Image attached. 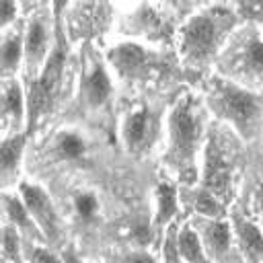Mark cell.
I'll return each instance as SVG.
<instances>
[{
    "instance_id": "7402d4cb",
    "label": "cell",
    "mask_w": 263,
    "mask_h": 263,
    "mask_svg": "<svg viewBox=\"0 0 263 263\" xmlns=\"http://www.w3.org/2000/svg\"><path fill=\"white\" fill-rule=\"evenodd\" d=\"M74 205H76V212H78L82 218H90V216L97 212L99 201H97V197H95L92 193H80V195H76Z\"/></svg>"
},
{
    "instance_id": "d6986e66",
    "label": "cell",
    "mask_w": 263,
    "mask_h": 263,
    "mask_svg": "<svg viewBox=\"0 0 263 263\" xmlns=\"http://www.w3.org/2000/svg\"><path fill=\"white\" fill-rule=\"evenodd\" d=\"M84 148H86L84 140L74 132H62L53 142V150L58 152L60 158H70V160L78 158L84 154Z\"/></svg>"
},
{
    "instance_id": "603a6c76",
    "label": "cell",
    "mask_w": 263,
    "mask_h": 263,
    "mask_svg": "<svg viewBox=\"0 0 263 263\" xmlns=\"http://www.w3.org/2000/svg\"><path fill=\"white\" fill-rule=\"evenodd\" d=\"M25 257L29 263H62L53 253L41 249V247H27Z\"/></svg>"
},
{
    "instance_id": "ac0fdd59",
    "label": "cell",
    "mask_w": 263,
    "mask_h": 263,
    "mask_svg": "<svg viewBox=\"0 0 263 263\" xmlns=\"http://www.w3.org/2000/svg\"><path fill=\"white\" fill-rule=\"evenodd\" d=\"M158 214H156V226H164L177 212V193L171 183H160L158 185Z\"/></svg>"
},
{
    "instance_id": "5bb4252c",
    "label": "cell",
    "mask_w": 263,
    "mask_h": 263,
    "mask_svg": "<svg viewBox=\"0 0 263 263\" xmlns=\"http://www.w3.org/2000/svg\"><path fill=\"white\" fill-rule=\"evenodd\" d=\"M23 142H25V138L23 136H16V134H12L10 138H4V142H2L0 158H2V181H4V185H8L10 179L16 175V166H18Z\"/></svg>"
},
{
    "instance_id": "ba28073f",
    "label": "cell",
    "mask_w": 263,
    "mask_h": 263,
    "mask_svg": "<svg viewBox=\"0 0 263 263\" xmlns=\"http://www.w3.org/2000/svg\"><path fill=\"white\" fill-rule=\"evenodd\" d=\"M199 234H201V245L203 251L216 261V263H230L232 261V253H230V242H232V234H230V224L228 222H220V220H199L197 222Z\"/></svg>"
},
{
    "instance_id": "ffe728a7",
    "label": "cell",
    "mask_w": 263,
    "mask_h": 263,
    "mask_svg": "<svg viewBox=\"0 0 263 263\" xmlns=\"http://www.w3.org/2000/svg\"><path fill=\"white\" fill-rule=\"evenodd\" d=\"M4 212L8 216L10 222H14L16 226H21L25 232L31 234V230H35V220L31 218L27 205L23 201H18L12 195H4Z\"/></svg>"
},
{
    "instance_id": "8fae6325",
    "label": "cell",
    "mask_w": 263,
    "mask_h": 263,
    "mask_svg": "<svg viewBox=\"0 0 263 263\" xmlns=\"http://www.w3.org/2000/svg\"><path fill=\"white\" fill-rule=\"evenodd\" d=\"M45 47H47V29L43 25L41 16H35L27 29V37H25V60L27 66L33 74H37L39 64L45 58Z\"/></svg>"
},
{
    "instance_id": "4fadbf2b",
    "label": "cell",
    "mask_w": 263,
    "mask_h": 263,
    "mask_svg": "<svg viewBox=\"0 0 263 263\" xmlns=\"http://www.w3.org/2000/svg\"><path fill=\"white\" fill-rule=\"evenodd\" d=\"M177 247H179V257H183L185 263H210L203 245L199 240V234L191 226H185L177 234Z\"/></svg>"
},
{
    "instance_id": "44dd1931",
    "label": "cell",
    "mask_w": 263,
    "mask_h": 263,
    "mask_svg": "<svg viewBox=\"0 0 263 263\" xmlns=\"http://www.w3.org/2000/svg\"><path fill=\"white\" fill-rule=\"evenodd\" d=\"M189 199H191L193 210H195L197 214L208 216V218H218V216H222V212H224V205H222L216 197H212L205 189H197V191H193Z\"/></svg>"
},
{
    "instance_id": "e0dca14e",
    "label": "cell",
    "mask_w": 263,
    "mask_h": 263,
    "mask_svg": "<svg viewBox=\"0 0 263 263\" xmlns=\"http://www.w3.org/2000/svg\"><path fill=\"white\" fill-rule=\"evenodd\" d=\"M25 53L23 49V39L18 33H8L2 41V51H0V60H2V74L8 76L18 68L21 55Z\"/></svg>"
},
{
    "instance_id": "d4e9b609",
    "label": "cell",
    "mask_w": 263,
    "mask_h": 263,
    "mask_svg": "<svg viewBox=\"0 0 263 263\" xmlns=\"http://www.w3.org/2000/svg\"><path fill=\"white\" fill-rule=\"evenodd\" d=\"M0 10H2L0 16H2V27H4V25L16 14V6H14L12 2H2V4H0Z\"/></svg>"
},
{
    "instance_id": "9c48e42d",
    "label": "cell",
    "mask_w": 263,
    "mask_h": 263,
    "mask_svg": "<svg viewBox=\"0 0 263 263\" xmlns=\"http://www.w3.org/2000/svg\"><path fill=\"white\" fill-rule=\"evenodd\" d=\"M232 228L236 232V242H238V251L245 257L247 263H263V234L261 230L240 218L238 214L232 216Z\"/></svg>"
},
{
    "instance_id": "52a82bcc",
    "label": "cell",
    "mask_w": 263,
    "mask_h": 263,
    "mask_svg": "<svg viewBox=\"0 0 263 263\" xmlns=\"http://www.w3.org/2000/svg\"><path fill=\"white\" fill-rule=\"evenodd\" d=\"M21 197H23V203L27 205L31 218L35 220V224L45 232V236L49 240H55L58 238V216H55V210H53L47 193L37 185L21 183Z\"/></svg>"
},
{
    "instance_id": "3957f363",
    "label": "cell",
    "mask_w": 263,
    "mask_h": 263,
    "mask_svg": "<svg viewBox=\"0 0 263 263\" xmlns=\"http://www.w3.org/2000/svg\"><path fill=\"white\" fill-rule=\"evenodd\" d=\"M236 162L234 138L226 127H212L205 144L203 189L222 205L232 199V177Z\"/></svg>"
},
{
    "instance_id": "6da1fadb",
    "label": "cell",
    "mask_w": 263,
    "mask_h": 263,
    "mask_svg": "<svg viewBox=\"0 0 263 263\" xmlns=\"http://www.w3.org/2000/svg\"><path fill=\"white\" fill-rule=\"evenodd\" d=\"M203 134V115L199 103L187 95L183 97L171 117H168V150L166 164L179 173V179L185 183H193L197 177L195 171V154L199 148V140Z\"/></svg>"
},
{
    "instance_id": "7a4b0ae2",
    "label": "cell",
    "mask_w": 263,
    "mask_h": 263,
    "mask_svg": "<svg viewBox=\"0 0 263 263\" xmlns=\"http://www.w3.org/2000/svg\"><path fill=\"white\" fill-rule=\"evenodd\" d=\"M208 105L218 117L232 125L242 138L251 140L263 125V99L226 80H212Z\"/></svg>"
},
{
    "instance_id": "7c38bea8",
    "label": "cell",
    "mask_w": 263,
    "mask_h": 263,
    "mask_svg": "<svg viewBox=\"0 0 263 263\" xmlns=\"http://www.w3.org/2000/svg\"><path fill=\"white\" fill-rule=\"evenodd\" d=\"M82 82H84L82 84V95H84L88 105L97 107V105L107 101V97L111 92V82H109V76H107V72L101 64H95L90 68V72L84 76Z\"/></svg>"
},
{
    "instance_id": "2e32d148",
    "label": "cell",
    "mask_w": 263,
    "mask_h": 263,
    "mask_svg": "<svg viewBox=\"0 0 263 263\" xmlns=\"http://www.w3.org/2000/svg\"><path fill=\"white\" fill-rule=\"evenodd\" d=\"M240 66L236 68L240 74L253 76V74H263V41L257 37H251L245 45V53L238 58Z\"/></svg>"
},
{
    "instance_id": "277c9868",
    "label": "cell",
    "mask_w": 263,
    "mask_h": 263,
    "mask_svg": "<svg viewBox=\"0 0 263 263\" xmlns=\"http://www.w3.org/2000/svg\"><path fill=\"white\" fill-rule=\"evenodd\" d=\"M232 25V14L224 8H210L195 14L181 33L183 58L191 64H201L210 60L220 47L226 31Z\"/></svg>"
},
{
    "instance_id": "5b68a950",
    "label": "cell",
    "mask_w": 263,
    "mask_h": 263,
    "mask_svg": "<svg viewBox=\"0 0 263 263\" xmlns=\"http://www.w3.org/2000/svg\"><path fill=\"white\" fill-rule=\"evenodd\" d=\"M64 72V47L58 45L49 60L45 62L43 70L37 74V78L29 86V97H27V111H29V129L37 123V119L47 113L58 97L60 90V80Z\"/></svg>"
},
{
    "instance_id": "484cf974",
    "label": "cell",
    "mask_w": 263,
    "mask_h": 263,
    "mask_svg": "<svg viewBox=\"0 0 263 263\" xmlns=\"http://www.w3.org/2000/svg\"><path fill=\"white\" fill-rule=\"evenodd\" d=\"M255 210H257L259 218L263 220V185L259 187V191H257V195H255Z\"/></svg>"
},
{
    "instance_id": "9a60e30c",
    "label": "cell",
    "mask_w": 263,
    "mask_h": 263,
    "mask_svg": "<svg viewBox=\"0 0 263 263\" xmlns=\"http://www.w3.org/2000/svg\"><path fill=\"white\" fill-rule=\"evenodd\" d=\"M23 111H25V105H23L21 86L16 84V80H8L6 86H4V99H2V117H4V123H8V119H12L14 125H18L21 119H23Z\"/></svg>"
},
{
    "instance_id": "8992f818",
    "label": "cell",
    "mask_w": 263,
    "mask_h": 263,
    "mask_svg": "<svg viewBox=\"0 0 263 263\" xmlns=\"http://www.w3.org/2000/svg\"><path fill=\"white\" fill-rule=\"evenodd\" d=\"M158 125H160L158 115L146 105L129 113L123 121V140L127 150L134 154H142L150 150V146L158 136Z\"/></svg>"
},
{
    "instance_id": "4316f807",
    "label": "cell",
    "mask_w": 263,
    "mask_h": 263,
    "mask_svg": "<svg viewBox=\"0 0 263 263\" xmlns=\"http://www.w3.org/2000/svg\"><path fill=\"white\" fill-rule=\"evenodd\" d=\"M64 261H66V263H80V261H76L72 255H64Z\"/></svg>"
},
{
    "instance_id": "30bf717a",
    "label": "cell",
    "mask_w": 263,
    "mask_h": 263,
    "mask_svg": "<svg viewBox=\"0 0 263 263\" xmlns=\"http://www.w3.org/2000/svg\"><path fill=\"white\" fill-rule=\"evenodd\" d=\"M111 62L123 76H140L146 72V66H152V58L138 45H121L111 51Z\"/></svg>"
},
{
    "instance_id": "cb8c5ba5",
    "label": "cell",
    "mask_w": 263,
    "mask_h": 263,
    "mask_svg": "<svg viewBox=\"0 0 263 263\" xmlns=\"http://www.w3.org/2000/svg\"><path fill=\"white\" fill-rule=\"evenodd\" d=\"M111 263H154V259L148 253H123L113 257Z\"/></svg>"
}]
</instances>
